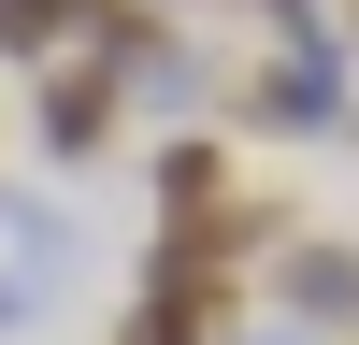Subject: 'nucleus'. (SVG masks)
Instances as JSON below:
<instances>
[{
  "mask_svg": "<svg viewBox=\"0 0 359 345\" xmlns=\"http://www.w3.org/2000/svg\"><path fill=\"white\" fill-rule=\"evenodd\" d=\"M43 144H57V158H101V144H115V58H86V72L43 86Z\"/></svg>",
  "mask_w": 359,
  "mask_h": 345,
  "instance_id": "nucleus-2",
  "label": "nucleus"
},
{
  "mask_svg": "<svg viewBox=\"0 0 359 345\" xmlns=\"http://www.w3.org/2000/svg\"><path fill=\"white\" fill-rule=\"evenodd\" d=\"M245 115H259V130H331V115H345V58L316 43V29H287V43L245 72Z\"/></svg>",
  "mask_w": 359,
  "mask_h": 345,
  "instance_id": "nucleus-1",
  "label": "nucleus"
},
{
  "mask_svg": "<svg viewBox=\"0 0 359 345\" xmlns=\"http://www.w3.org/2000/svg\"><path fill=\"white\" fill-rule=\"evenodd\" d=\"M230 345H287V331H230Z\"/></svg>",
  "mask_w": 359,
  "mask_h": 345,
  "instance_id": "nucleus-4",
  "label": "nucleus"
},
{
  "mask_svg": "<svg viewBox=\"0 0 359 345\" xmlns=\"http://www.w3.org/2000/svg\"><path fill=\"white\" fill-rule=\"evenodd\" d=\"M273 288L302 316H359V245H302V230H287V245H273Z\"/></svg>",
  "mask_w": 359,
  "mask_h": 345,
  "instance_id": "nucleus-3",
  "label": "nucleus"
}]
</instances>
